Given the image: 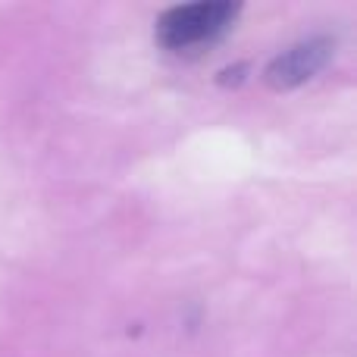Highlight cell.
Here are the masks:
<instances>
[{
    "mask_svg": "<svg viewBox=\"0 0 357 357\" xmlns=\"http://www.w3.org/2000/svg\"><path fill=\"white\" fill-rule=\"evenodd\" d=\"M241 6L229 0H197L178 3L160 13L154 25V38L169 54H191V50L213 44L235 25Z\"/></svg>",
    "mask_w": 357,
    "mask_h": 357,
    "instance_id": "obj_1",
    "label": "cell"
},
{
    "mask_svg": "<svg viewBox=\"0 0 357 357\" xmlns=\"http://www.w3.org/2000/svg\"><path fill=\"white\" fill-rule=\"evenodd\" d=\"M335 50V41L326 35L307 38V41H298L291 47H285L282 54H276L264 69V82L273 91H291V88L304 85L307 79H314L323 66L329 63Z\"/></svg>",
    "mask_w": 357,
    "mask_h": 357,
    "instance_id": "obj_2",
    "label": "cell"
}]
</instances>
